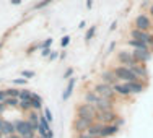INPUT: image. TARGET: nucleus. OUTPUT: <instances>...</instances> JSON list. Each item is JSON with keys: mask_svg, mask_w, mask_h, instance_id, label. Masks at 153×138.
<instances>
[{"mask_svg": "<svg viewBox=\"0 0 153 138\" xmlns=\"http://www.w3.org/2000/svg\"><path fill=\"white\" fill-rule=\"evenodd\" d=\"M54 0H42V2H39V3H36L34 5V10H42V8H46L47 5H51Z\"/></svg>", "mask_w": 153, "mask_h": 138, "instance_id": "nucleus-30", "label": "nucleus"}, {"mask_svg": "<svg viewBox=\"0 0 153 138\" xmlns=\"http://www.w3.org/2000/svg\"><path fill=\"white\" fill-rule=\"evenodd\" d=\"M65 57H67V52H65V50H64V52H60V54H59V59H60V60H64Z\"/></svg>", "mask_w": 153, "mask_h": 138, "instance_id": "nucleus-45", "label": "nucleus"}, {"mask_svg": "<svg viewBox=\"0 0 153 138\" xmlns=\"http://www.w3.org/2000/svg\"><path fill=\"white\" fill-rule=\"evenodd\" d=\"M114 47H116V42H111V44H109V47H108V52H106V54H111Z\"/></svg>", "mask_w": 153, "mask_h": 138, "instance_id": "nucleus-42", "label": "nucleus"}, {"mask_svg": "<svg viewBox=\"0 0 153 138\" xmlns=\"http://www.w3.org/2000/svg\"><path fill=\"white\" fill-rule=\"evenodd\" d=\"M33 93L31 89H20V97H18V99L20 101H31L33 99Z\"/></svg>", "mask_w": 153, "mask_h": 138, "instance_id": "nucleus-24", "label": "nucleus"}, {"mask_svg": "<svg viewBox=\"0 0 153 138\" xmlns=\"http://www.w3.org/2000/svg\"><path fill=\"white\" fill-rule=\"evenodd\" d=\"M75 85H76V77L68 78V83H67V86H65L64 93H62V99H64V101H68V99L72 97L74 89H75Z\"/></svg>", "mask_w": 153, "mask_h": 138, "instance_id": "nucleus-14", "label": "nucleus"}, {"mask_svg": "<svg viewBox=\"0 0 153 138\" xmlns=\"http://www.w3.org/2000/svg\"><path fill=\"white\" fill-rule=\"evenodd\" d=\"M26 81H28L26 78H15V80H13L15 85H26Z\"/></svg>", "mask_w": 153, "mask_h": 138, "instance_id": "nucleus-36", "label": "nucleus"}, {"mask_svg": "<svg viewBox=\"0 0 153 138\" xmlns=\"http://www.w3.org/2000/svg\"><path fill=\"white\" fill-rule=\"evenodd\" d=\"M85 26H86V23H85V21H80V24H78V28H80V30H83Z\"/></svg>", "mask_w": 153, "mask_h": 138, "instance_id": "nucleus-49", "label": "nucleus"}, {"mask_svg": "<svg viewBox=\"0 0 153 138\" xmlns=\"http://www.w3.org/2000/svg\"><path fill=\"white\" fill-rule=\"evenodd\" d=\"M134 26L137 28V30H142V31H150L153 23L150 20V16L147 15V13H138V15L135 16V20H134Z\"/></svg>", "mask_w": 153, "mask_h": 138, "instance_id": "nucleus-3", "label": "nucleus"}, {"mask_svg": "<svg viewBox=\"0 0 153 138\" xmlns=\"http://www.w3.org/2000/svg\"><path fill=\"white\" fill-rule=\"evenodd\" d=\"M147 44L150 46V49H153V34H150V38H148V41H147Z\"/></svg>", "mask_w": 153, "mask_h": 138, "instance_id": "nucleus-41", "label": "nucleus"}, {"mask_svg": "<svg viewBox=\"0 0 153 138\" xmlns=\"http://www.w3.org/2000/svg\"><path fill=\"white\" fill-rule=\"evenodd\" d=\"M112 89H114V93L117 94V96L121 97H130L132 96V91H130L129 85H127L126 81H117L112 85Z\"/></svg>", "mask_w": 153, "mask_h": 138, "instance_id": "nucleus-8", "label": "nucleus"}, {"mask_svg": "<svg viewBox=\"0 0 153 138\" xmlns=\"http://www.w3.org/2000/svg\"><path fill=\"white\" fill-rule=\"evenodd\" d=\"M21 138H36V133H26V135H23Z\"/></svg>", "mask_w": 153, "mask_h": 138, "instance_id": "nucleus-44", "label": "nucleus"}, {"mask_svg": "<svg viewBox=\"0 0 153 138\" xmlns=\"http://www.w3.org/2000/svg\"><path fill=\"white\" fill-rule=\"evenodd\" d=\"M7 99V94H5V89H0V103H3V101Z\"/></svg>", "mask_w": 153, "mask_h": 138, "instance_id": "nucleus-39", "label": "nucleus"}, {"mask_svg": "<svg viewBox=\"0 0 153 138\" xmlns=\"http://www.w3.org/2000/svg\"><path fill=\"white\" fill-rule=\"evenodd\" d=\"M116 28H117V21H112V23H111V26H109V31H114Z\"/></svg>", "mask_w": 153, "mask_h": 138, "instance_id": "nucleus-43", "label": "nucleus"}, {"mask_svg": "<svg viewBox=\"0 0 153 138\" xmlns=\"http://www.w3.org/2000/svg\"><path fill=\"white\" fill-rule=\"evenodd\" d=\"M148 38H150V32L147 31H142V30H130V39H137V41H142V42H147Z\"/></svg>", "mask_w": 153, "mask_h": 138, "instance_id": "nucleus-16", "label": "nucleus"}, {"mask_svg": "<svg viewBox=\"0 0 153 138\" xmlns=\"http://www.w3.org/2000/svg\"><path fill=\"white\" fill-rule=\"evenodd\" d=\"M74 77V68H67V70L64 72V80H68Z\"/></svg>", "mask_w": 153, "mask_h": 138, "instance_id": "nucleus-34", "label": "nucleus"}, {"mask_svg": "<svg viewBox=\"0 0 153 138\" xmlns=\"http://www.w3.org/2000/svg\"><path fill=\"white\" fill-rule=\"evenodd\" d=\"M68 44H70V36H64V38L60 39V46L65 49V47H67Z\"/></svg>", "mask_w": 153, "mask_h": 138, "instance_id": "nucleus-33", "label": "nucleus"}, {"mask_svg": "<svg viewBox=\"0 0 153 138\" xmlns=\"http://www.w3.org/2000/svg\"><path fill=\"white\" fill-rule=\"evenodd\" d=\"M116 59H117V62L121 65H126V67L137 65V60H135V57H134V54L129 52V50H121V52H117Z\"/></svg>", "mask_w": 153, "mask_h": 138, "instance_id": "nucleus-7", "label": "nucleus"}, {"mask_svg": "<svg viewBox=\"0 0 153 138\" xmlns=\"http://www.w3.org/2000/svg\"><path fill=\"white\" fill-rule=\"evenodd\" d=\"M31 107H33V111H41L42 109V97L39 96V94H33V99H31Z\"/></svg>", "mask_w": 153, "mask_h": 138, "instance_id": "nucleus-21", "label": "nucleus"}, {"mask_svg": "<svg viewBox=\"0 0 153 138\" xmlns=\"http://www.w3.org/2000/svg\"><path fill=\"white\" fill-rule=\"evenodd\" d=\"M130 68H132V72H134V73H135L137 77H138V80H142V78H145V80H147L148 77H150V73H148V68L145 67L143 63H137V65H132V67H130Z\"/></svg>", "mask_w": 153, "mask_h": 138, "instance_id": "nucleus-15", "label": "nucleus"}, {"mask_svg": "<svg viewBox=\"0 0 153 138\" xmlns=\"http://www.w3.org/2000/svg\"><path fill=\"white\" fill-rule=\"evenodd\" d=\"M83 97H85V103H88V104H93V106L96 104V101L100 99V96H98V94L94 93L93 89H91V91H86V93H85V96H83Z\"/></svg>", "mask_w": 153, "mask_h": 138, "instance_id": "nucleus-22", "label": "nucleus"}, {"mask_svg": "<svg viewBox=\"0 0 153 138\" xmlns=\"http://www.w3.org/2000/svg\"><path fill=\"white\" fill-rule=\"evenodd\" d=\"M80 138H100V137H90V135H86V133H82Z\"/></svg>", "mask_w": 153, "mask_h": 138, "instance_id": "nucleus-46", "label": "nucleus"}, {"mask_svg": "<svg viewBox=\"0 0 153 138\" xmlns=\"http://www.w3.org/2000/svg\"><path fill=\"white\" fill-rule=\"evenodd\" d=\"M15 132H16L20 137L26 135V133H34V132H31L28 120H23V119H20V120H16V122H15Z\"/></svg>", "mask_w": 153, "mask_h": 138, "instance_id": "nucleus-13", "label": "nucleus"}, {"mask_svg": "<svg viewBox=\"0 0 153 138\" xmlns=\"http://www.w3.org/2000/svg\"><path fill=\"white\" fill-rule=\"evenodd\" d=\"M119 115L114 111H104V112H96L94 115V120L98 123H103V125H109V123H114L117 120Z\"/></svg>", "mask_w": 153, "mask_h": 138, "instance_id": "nucleus-4", "label": "nucleus"}, {"mask_svg": "<svg viewBox=\"0 0 153 138\" xmlns=\"http://www.w3.org/2000/svg\"><path fill=\"white\" fill-rule=\"evenodd\" d=\"M51 44H52V39L49 38V39H46L44 42H41V44H38V49H41V50H42V49H47V47H51Z\"/></svg>", "mask_w": 153, "mask_h": 138, "instance_id": "nucleus-32", "label": "nucleus"}, {"mask_svg": "<svg viewBox=\"0 0 153 138\" xmlns=\"http://www.w3.org/2000/svg\"><path fill=\"white\" fill-rule=\"evenodd\" d=\"M93 91L100 97H104V99H109V101H114V97L117 96V94L114 93V89H112V86L106 85V83H103V81L98 83V85L93 88Z\"/></svg>", "mask_w": 153, "mask_h": 138, "instance_id": "nucleus-2", "label": "nucleus"}, {"mask_svg": "<svg viewBox=\"0 0 153 138\" xmlns=\"http://www.w3.org/2000/svg\"><path fill=\"white\" fill-rule=\"evenodd\" d=\"M130 88V91L132 94H140L145 91V86H147V83H142V80H138V81H129L127 83Z\"/></svg>", "mask_w": 153, "mask_h": 138, "instance_id": "nucleus-18", "label": "nucleus"}, {"mask_svg": "<svg viewBox=\"0 0 153 138\" xmlns=\"http://www.w3.org/2000/svg\"><path fill=\"white\" fill-rule=\"evenodd\" d=\"M42 115H44V119H46V120L49 122V123L54 120V117H52V112H51V109H49V107H46V109H44V114H42Z\"/></svg>", "mask_w": 153, "mask_h": 138, "instance_id": "nucleus-31", "label": "nucleus"}, {"mask_svg": "<svg viewBox=\"0 0 153 138\" xmlns=\"http://www.w3.org/2000/svg\"><path fill=\"white\" fill-rule=\"evenodd\" d=\"M18 107H20L21 111H25V112H30V111H33V107H31V101H20Z\"/></svg>", "mask_w": 153, "mask_h": 138, "instance_id": "nucleus-27", "label": "nucleus"}, {"mask_svg": "<svg viewBox=\"0 0 153 138\" xmlns=\"http://www.w3.org/2000/svg\"><path fill=\"white\" fill-rule=\"evenodd\" d=\"M5 111H7V104L5 103H0V115H2Z\"/></svg>", "mask_w": 153, "mask_h": 138, "instance_id": "nucleus-40", "label": "nucleus"}, {"mask_svg": "<svg viewBox=\"0 0 153 138\" xmlns=\"http://www.w3.org/2000/svg\"><path fill=\"white\" fill-rule=\"evenodd\" d=\"M36 138H44V137H36Z\"/></svg>", "mask_w": 153, "mask_h": 138, "instance_id": "nucleus-52", "label": "nucleus"}, {"mask_svg": "<svg viewBox=\"0 0 153 138\" xmlns=\"http://www.w3.org/2000/svg\"><path fill=\"white\" fill-rule=\"evenodd\" d=\"M51 123L44 119V115L42 114H39V122H38V130H36V133H38V137H44L47 138V135H49V132H51Z\"/></svg>", "mask_w": 153, "mask_h": 138, "instance_id": "nucleus-9", "label": "nucleus"}, {"mask_svg": "<svg viewBox=\"0 0 153 138\" xmlns=\"http://www.w3.org/2000/svg\"><path fill=\"white\" fill-rule=\"evenodd\" d=\"M2 137H3V135H2V133H0V138H2Z\"/></svg>", "mask_w": 153, "mask_h": 138, "instance_id": "nucleus-53", "label": "nucleus"}, {"mask_svg": "<svg viewBox=\"0 0 153 138\" xmlns=\"http://www.w3.org/2000/svg\"><path fill=\"white\" fill-rule=\"evenodd\" d=\"M148 13H150V15L153 16V3H152V5H150V8H148Z\"/></svg>", "mask_w": 153, "mask_h": 138, "instance_id": "nucleus-51", "label": "nucleus"}, {"mask_svg": "<svg viewBox=\"0 0 153 138\" xmlns=\"http://www.w3.org/2000/svg\"><path fill=\"white\" fill-rule=\"evenodd\" d=\"M0 133L5 137L12 135V133H16L15 132V122H10V120H3L2 122V128H0Z\"/></svg>", "mask_w": 153, "mask_h": 138, "instance_id": "nucleus-19", "label": "nucleus"}, {"mask_svg": "<svg viewBox=\"0 0 153 138\" xmlns=\"http://www.w3.org/2000/svg\"><path fill=\"white\" fill-rule=\"evenodd\" d=\"M93 7V0H86V8H91Z\"/></svg>", "mask_w": 153, "mask_h": 138, "instance_id": "nucleus-47", "label": "nucleus"}, {"mask_svg": "<svg viewBox=\"0 0 153 138\" xmlns=\"http://www.w3.org/2000/svg\"><path fill=\"white\" fill-rule=\"evenodd\" d=\"M134 57H135L137 63H148L152 60V50H138V49H134L132 50Z\"/></svg>", "mask_w": 153, "mask_h": 138, "instance_id": "nucleus-10", "label": "nucleus"}, {"mask_svg": "<svg viewBox=\"0 0 153 138\" xmlns=\"http://www.w3.org/2000/svg\"><path fill=\"white\" fill-rule=\"evenodd\" d=\"M12 3H13V5H20L21 0H12Z\"/></svg>", "mask_w": 153, "mask_h": 138, "instance_id": "nucleus-50", "label": "nucleus"}, {"mask_svg": "<svg viewBox=\"0 0 153 138\" xmlns=\"http://www.w3.org/2000/svg\"><path fill=\"white\" fill-rule=\"evenodd\" d=\"M96 122L94 119H86V117H76L75 122H74V130L76 133H86V130L90 128V127L93 125V123Z\"/></svg>", "mask_w": 153, "mask_h": 138, "instance_id": "nucleus-5", "label": "nucleus"}, {"mask_svg": "<svg viewBox=\"0 0 153 138\" xmlns=\"http://www.w3.org/2000/svg\"><path fill=\"white\" fill-rule=\"evenodd\" d=\"M101 125L103 123H98V122H94L91 127H90L88 130H86V135H90V137H100V130H101Z\"/></svg>", "mask_w": 153, "mask_h": 138, "instance_id": "nucleus-23", "label": "nucleus"}, {"mask_svg": "<svg viewBox=\"0 0 153 138\" xmlns=\"http://www.w3.org/2000/svg\"><path fill=\"white\" fill-rule=\"evenodd\" d=\"M5 94H7V97H20V89H16V88H7L5 89Z\"/></svg>", "mask_w": 153, "mask_h": 138, "instance_id": "nucleus-26", "label": "nucleus"}, {"mask_svg": "<svg viewBox=\"0 0 153 138\" xmlns=\"http://www.w3.org/2000/svg\"><path fill=\"white\" fill-rule=\"evenodd\" d=\"M117 132H119V127L116 125V123H109V125H101L100 138H109V137H114Z\"/></svg>", "mask_w": 153, "mask_h": 138, "instance_id": "nucleus-11", "label": "nucleus"}, {"mask_svg": "<svg viewBox=\"0 0 153 138\" xmlns=\"http://www.w3.org/2000/svg\"><path fill=\"white\" fill-rule=\"evenodd\" d=\"M101 81L112 86L114 83H117L119 80L116 78V75H114V72H112V70H103V72H101Z\"/></svg>", "mask_w": 153, "mask_h": 138, "instance_id": "nucleus-17", "label": "nucleus"}, {"mask_svg": "<svg viewBox=\"0 0 153 138\" xmlns=\"http://www.w3.org/2000/svg\"><path fill=\"white\" fill-rule=\"evenodd\" d=\"M112 72H114L116 78L119 80V81H138V77L132 72V68L130 67H126V65H117L116 68H112Z\"/></svg>", "mask_w": 153, "mask_h": 138, "instance_id": "nucleus-1", "label": "nucleus"}, {"mask_svg": "<svg viewBox=\"0 0 153 138\" xmlns=\"http://www.w3.org/2000/svg\"><path fill=\"white\" fill-rule=\"evenodd\" d=\"M94 34H96V26H91L88 31H86V36H85L86 42H90V41H91V39L94 38Z\"/></svg>", "mask_w": 153, "mask_h": 138, "instance_id": "nucleus-29", "label": "nucleus"}, {"mask_svg": "<svg viewBox=\"0 0 153 138\" xmlns=\"http://www.w3.org/2000/svg\"><path fill=\"white\" fill-rule=\"evenodd\" d=\"M76 115L78 117H86V119H94L96 115V109H94L93 104H88V103H83L76 107Z\"/></svg>", "mask_w": 153, "mask_h": 138, "instance_id": "nucleus-6", "label": "nucleus"}, {"mask_svg": "<svg viewBox=\"0 0 153 138\" xmlns=\"http://www.w3.org/2000/svg\"><path fill=\"white\" fill-rule=\"evenodd\" d=\"M34 75H36V73H34L33 70H25V72H23V78H26V80H28V78H33Z\"/></svg>", "mask_w": 153, "mask_h": 138, "instance_id": "nucleus-35", "label": "nucleus"}, {"mask_svg": "<svg viewBox=\"0 0 153 138\" xmlns=\"http://www.w3.org/2000/svg\"><path fill=\"white\" fill-rule=\"evenodd\" d=\"M47 59H49V60H56V59H59V52H56V50H52V52H51V55L47 57Z\"/></svg>", "mask_w": 153, "mask_h": 138, "instance_id": "nucleus-38", "label": "nucleus"}, {"mask_svg": "<svg viewBox=\"0 0 153 138\" xmlns=\"http://www.w3.org/2000/svg\"><path fill=\"white\" fill-rule=\"evenodd\" d=\"M94 109L96 112H104V111H114V103L109 99H104V97H100L94 104Z\"/></svg>", "mask_w": 153, "mask_h": 138, "instance_id": "nucleus-12", "label": "nucleus"}, {"mask_svg": "<svg viewBox=\"0 0 153 138\" xmlns=\"http://www.w3.org/2000/svg\"><path fill=\"white\" fill-rule=\"evenodd\" d=\"M26 120H30V122H33V123H38V122H39V114H38L36 111H30V115H28Z\"/></svg>", "mask_w": 153, "mask_h": 138, "instance_id": "nucleus-28", "label": "nucleus"}, {"mask_svg": "<svg viewBox=\"0 0 153 138\" xmlns=\"http://www.w3.org/2000/svg\"><path fill=\"white\" fill-rule=\"evenodd\" d=\"M7 138H21L20 135H18V133H12V135H8Z\"/></svg>", "mask_w": 153, "mask_h": 138, "instance_id": "nucleus-48", "label": "nucleus"}, {"mask_svg": "<svg viewBox=\"0 0 153 138\" xmlns=\"http://www.w3.org/2000/svg\"><path fill=\"white\" fill-rule=\"evenodd\" d=\"M51 52H52V50H51L49 47H47V49H42V50H41V57H49Z\"/></svg>", "mask_w": 153, "mask_h": 138, "instance_id": "nucleus-37", "label": "nucleus"}, {"mask_svg": "<svg viewBox=\"0 0 153 138\" xmlns=\"http://www.w3.org/2000/svg\"><path fill=\"white\" fill-rule=\"evenodd\" d=\"M127 46L132 47V49H138V50H152L147 42L137 41V39H129V41H127Z\"/></svg>", "mask_w": 153, "mask_h": 138, "instance_id": "nucleus-20", "label": "nucleus"}, {"mask_svg": "<svg viewBox=\"0 0 153 138\" xmlns=\"http://www.w3.org/2000/svg\"><path fill=\"white\" fill-rule=\"evenodd\" d=\"M3 103L7 104V107H16L18 104H20V99H18V97H7Z\"/></svg>", "mask_w": 153, "mask_h": 138, "instance_id": "nucleus-25", "label": "nucleus"}]
</instances>
